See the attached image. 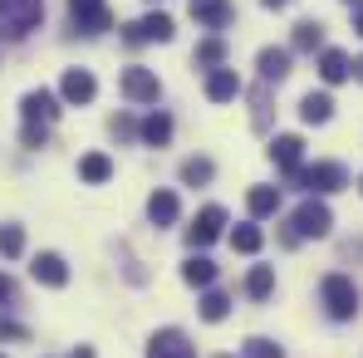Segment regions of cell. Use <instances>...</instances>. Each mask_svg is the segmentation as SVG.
Instances as JSON below:
<instances>
[{
	"label": "cell",
	"mask_w": 363,
	"mask_h": 358,
	"mask_svg": "<svg viewBox=\"0 0 363 358\" xmlns=\"http://www.w3.org/2000/svg\"><path fill=\"white\" fill-rule=\"evenodd\" d=\"M191 15H196L201 25L221 30V25H231V15H236V10H231V0H196V5H191Z\"/></svg>",
	"instance_id": "ac0fdd59"
},
{
	"label": "cell",
	"mask_w": 363,
	"mask_h": 358,
	"mask_svg": "<svg viewBox=\"0 0 363 358\" xmlns=\"http://www.w3.org/2000/svg\"><path fill=\"white\" fill-rule=\"evenodd\" d=\"M20 113H25V123H40V128H50V123L60 118V99H55L50 89H30V94L20 99Z\"/></svg>",
	"instance_id": "52a82bcc"
},
{
	"label": "cell",
	"mask_w": 363,
	"mask_h": 358,
	"mask_svg": "<svg viewBox=\"0 0 363 358\" xmlns=\"http://www.w3.org/2000/svg\"><path fill=\"white\" fill-rule=\"evenodd\" d=\"M94 94H99V84H94L89 69H69V74L60 79V99L64 104H89Z\"/></svg>",
	"instance_id": "8fae6325"
},
{
	"label": "cell",
	"mask_w": 363,
	"mask_h": 358,
	"mask_svg": "<svg viewBox=\"0 0 363 358\" xmlns=\"http://www.w3.org/2000/svg\"><path fill=\"white\" fill-rule=\"evenodd\" d=\"M236 94H241L236 69H211V74H206V99H211V104H231Z\"/></svg>",
	"instance_id": "5bb4252c"
},
{
	"label": "cell",
	"mask_w": 363,
	"mask_h": 358,
	"mask_svg": "<svg viewBox=\"0 0 363 358\" xmlns=\"http://www.w3.org/2000/svg\"><path fill=\"white\" fill-rule=\"evenodd\" d=\"M354 30H359V35H363V5H359V15H354Z\"/></svg>",
	"instance_id": "8d00e7d4"
},
{
	"label": "cell",
	"mask_w": 363,
	"mask_h": 358,
	"mask_svg": "<svg viewBox=\"0 0 363 358\" xmlns=\"http://www.w3.org/2000/svg\"><path fill=\"white\" fill-rule=\"evenodd\" d=\"M147 358H196V349L186 344V334H182V329H162V334H152Z\"/></svg>",
	"instance_id": "30bf717a"
},
{
	"label": "cell",
	"mask_w": 363,
	"mask_h": 358,
	"mask_svg": "<svg viewBox=\"0 0 363 358\" xmlns=\"http://www.w3.org/2000/svg\"><path fill=\"white\" fill-rule=\"evenodd\" d=\"M349 74H354V64H349L344 50H319V79L324 84H344Z\"/></svg>",
	"instance_id": "2e32d148"
},
{
	"label": "cell",
	"mask_w": 363,
	"mask_h": 358,
	"mask_svg": "<svg viewBox=\"0 0 363 358\" xmlns=\"http://www.w3.org/2000/svg\"><path fill=\"white\" fill-rule=\"evenodd\" d=\"M245 206H250V216H275L280 211V186H250Z\"/></svg>",
	"instance_id": "44dd1931"
},
{
	"label": "cell",
	"mask_w": 363,
	"mask_h": 358,
	"mask_svg": "<svg viewBox=\"0 0 363 358\" xmlns=\"http://www.w3.org/2000/svg\"><path fill=\"white\" fill-rule=\"evenodd\" d=\"M349 5H359V0H349Z\"/></svg>",
	"instance_id": "ab89813d"
},
{
	"label": "cell",
	"mask_w": 363,
	"mask_h": 358,
	"mask_svg": "<svg viewBox=\"0 0 363 358\" xmlns=\"http://www.w3.org/2000/svg\"><path fill=\"white\" fill-rule=\"evenodd\" d=\"M147 216H152V226H172L182 216L177 191H152V196H147Z\"/></svg>",
	"instance_id": "9a60e30c"
},
{
	"label": "cell",
	"mask_w": 363,
	"mask_h": 358,
	"mask_svg": "<svg viewBox=\"0 0 363 358\" xmlns=\"http://www.w3.org/2000/svg\"><path fill=\"white\" fill-rule=\"evenodd\" d=\"M260 240H265L260 226H236V231H231V245H236L241 255H255V250H260Z\"/></svg>",
	"instance_id": "f1b7e54d"
},
{
	"label": "cell",
	"mask_w": 363,
	"mask_h": 358,
	"mask_svg": "<svg viewBox=\"0 0 363 358\" xmlns=\"http://www.w3.org/2000/svg\"><path fill=\"white\" fill-rule=\"evenodd\" d=\"M5 304H15V280L0 270V309H5Z\"/></svg>",
	"instance_id": "d6a6232c"
},
{
	"label": "cell",
	"mask_w": 363,
	"mask_h": 358,
	"mask_svg": "<svg viewBox=\"0 0 363 358\" xmlns=\"http://www.w3.org/2000/svg\"><path fill=\"white\" fill-rule=\"evenodd\" d=\"M295 186H304L309 196H329V191L349 186V172L339 162H314V167H300L295 172Z\"/></svg>",
	"instance_id": "277c9868"
},
{
	"label": "cell",
	"mask_w": 363,
	"mask_h": 358,
	"mask_svg": "<svg viewBox=\"0 0 363 358\" xmlns=\"http://www.w3.org/2000/svg\"><path fill=\"white\" fill-rule=\"evenodd\" d=\"M329 231H334V211H329L324 201H314V196H309V201H304L300 211L290 216V231H285V245H295V240H324Z\"/></svg>",
	"instance_id": "6da1fadb"
},
{
	"label": "cell",
	"mask_w": 363,
	"mask_h": 358,
	"mask_svg": "<svg viewBox=\"0 0 363 358\" xmlns=\"http://www.w3.org/2000/svg\"><path fill=\"white\" fill-rule=\"evenodd\" d=\"M0 255H25V231L20 226H0Z\"/></svg>",
	"instance_id": "f546056e"
},
{
	"label": "cell",
	"mask_w": 363,
	"mask_h": 358,
	"mask_svg": "<svg viewBox=\"0 0 363 358\" xmlns=\"http://www.w3.org/2000/svg\"><path fill=\"white\" fill-rule=\"evenodd\" d=\"M221 358H231V354H221Z\"/></svg>",
	"instance_id": "60d3db41"
},
{
	"label": "cell",
	"mask_w": 363,
	"mask_h": 358,
	"mask_svg": "<svg viewBox=\"0 0 363 358\" xmlns=\"http://www.w3.org/2000/svg\"><path fill=\"white\" fill-rule=\"evenodd\" d=\"M359 186H363V181H359Z\"/></svg>",
	"instance_id": "ee69618b"
},
{
	"label": "cell",
	"mask_w": 363,
	"mask_h": 358,
	"mask_svg": "<svg viewBox=\"0 0 363 358\" xmlns=\"http://www.w3.org/2000/svg\"><path fill=\"white\" fill-rule=\"evenodd\" d=\"M123 94H128L133 104H157L162 84H157L152 69H128V74H123Z\"/></svg>",
	"instance_id": "9c48e42d"
},
{
	"label": "cell",
	"mask_w": 363,
	"mask_h": 358,
	"mask_svg": "<svg viewBox=\"0 0 363 358\" xmlns=\"http://www.w3.org/2000/svg\"><path fill=\"white\" fill-rule=\"evenodd\" d=\"M300 118L304 123H329L334 118V99H329V94H304L300 99Z\"/></svg>",
	"instance_id": "7402d4cb"
},
{
	"label": "cell",
	"mask_w": 363,
	"mask_h": 358,
	"mask_svg": "<svg viewBox=\"0 0 363 358\" xmlns=\"http://www.w3.org/2000/svg\"><path fill=\"white\" fill-rule=\"evenodd\" d=\"M69 25L79 35H104V30H113V10L104 0H69Z\"/></svg>",
	"instance_id": "5b68a950"
},
{
	"label": "cell",
	"mask_w": 363,
	"mask_h": 358,
	"mask_svg": "<svg viewBox=\"0 0 363 358\" xmlns=\"http://www.w3.org/2000/svg\"><path fill=\"white\" fill-rule=\"evenodd\" d=\"M221 226H226V211H221V206H201V211H196V221L186 226L191 250H196V245H211V240L221 236Z\"/></svg>",
	"instance_id": "ba28073f"
},
{
	"label": "cell",
	"mask_w": 363,
	"mask_h": 358,
	"mask_svg": "<svg viewBox=\"0 0 363 358\" xmlns=\"http://www.w3.org/2000/svg\"><path fill=\"white\" fill-rule=\"evenodd\" d=\"M0 339H25V324H15V319H0Z\"/></svg>",
	"instance_id": "836d02e7"
},
{
	"label": "cell",
	"mask_w": 363,
	"mask_h": 358,
	"mask_svg": "<svg viewBox=\"0 0 363 358\" xmlns=\"http://www.w3.org/2000/svg\"><path fill=\"white\" fill-rule=\"evenodd\" d=\"M319 45H324V25H319V20H300V25H295V50L314 55Z\"/></svg>",
	"instance_id": "d4e9b609"
},
{
	"label": "cell",
	"mask_w": 363,
	"mask_h": 358,
	"mask_svg": "<svg viewBox=\"0 0 363 358\" xmlns=\"http://www.w3.org/2000/svg\"><path fill=\"white\" fill-rule=\"evenodd\" d=\"M79 177L89 181V186H99V181L113 177V162H108L104 152H89V157H79Z\"/></svg>",
	"instance_id": "603a6c76"
},
{
	"label": "cell",
	"mask_w": 363,
	"mask_h": 358,
	"mask_svg": "<svg viewBox=\"0 0 363 358\" xmlns=\"http://www.w3.org/2000/svg\"><path fill=\"white\" fill-rule=\"evenodd\" d=\"M138 128H143V123H133V118H113V133H118V138H133Z\"/></svg>",
	"instance_id": "e575fe53"
},
{
	"label": "cell",
	"mask_w": 363,
	"mask_h": 358,
	"mask_svg": "<svg viewBox=\"0 0 363 358\" xmlns=\"http://www.w3.org/2000/svg\"><path fill=\"white\" fill-rule=\"evenodd\" d=\"M245 358H285L275 339H245Z\"/></svg>",
	"instance_id": "4dcf8cb0"
},
{
	"label": "cell",
	"mask_w": 363,
	"mask_h": 358,
	"mask_svg": "<svg viewBox=\"0 0 363 358\" xmlns=\"http://www.w3.org/2000/svg\"><path fill=\"white\" fill-rule=\"evenodd\" d=\"M123 40H128V45H167V40H172V15L152 10V15H143V20H133V25L123 30Z\"/></svg>",
	"instance_id": "8992f818"
},
{
	"label": "cell",
	"mask_w": 363,
	"mask_h": 358,
	"mask_svg": "<svg viewBox=\"0 0 363 358\" xmlns=\"http://www.w3.org/2000/svg\"><path fill=\"white\" fill-rule=\"evenodd\" d=\"M182 280L196 285V290H211V285H216V265H211L206 255H191V260L182 265Z\"/></svg>",
	"instance_id": "d6986e66"
},
{
	"label": "cell",
	"mask_w": 363,
	"mask_h": 358,
	"mask_svg": "<svg viewBox=\"0 0 363 358\" xmlns=\"http://www.w3.org/2000/svg\"><path fill=\"white\" fill-rule=\"evenodd\" d=\"M0 358H5V354H0Z\"/></svg>",
	"instance_id": "7bdbcfd3"
},
{
	"label": "cell",
	"mask_w": 363,
	"mask_h": 358,
	"mask_svg": "<svg viewBox=\"0 0 363 358\" xmlns=\"http://www.w3.org/2000/svg\"><path fill=\"white\" fill-rule=\"evenodd\" d=\"M255 69H260V79H265V84H280V79L290 74V50H260Z\"/></svg>",
	"instance_id": "e0dca14e"
},
{
	"label": "cell",
	"mask_w": 363,
	"mask_h": 358,
	"mask_svg": "<svg viewBox=\"0 0 363 358\" xmlns=\"http://www.w3.org/2000/svg\"><path fill=\"white\" fill-rule=\"evenodd\" d=\"M45 138H50V128H40V123H25V147H45Z\"/></svg>",
	"instance_id": "1f68e13d"
},
{
	"label": "cell",
	"mask_w": 363,
	"mask_h": 358,
	"mask_svg": "<svg viewBox=\"0 0 363 358\" xmlns=\"http://www.w3.org/2000/svg\"><path fill=\"white\" fill-rule=\"evenodd\" d=\"M196 64H201L206 74H211V69H226V45H221L216 35H211V40H201V45H196Z\"/></svg>",
	"instance_id": "484cf974"
},
{
	"label": "cell",
	"mask_w": 363,
	"mask_h": 358,
	"mask_svg": "<svg viewBox=\"0 0 363 358\" xmlns=\"http://www.w3.org/2000/svg\"><path fill=\"white\" fill-rule=\"evenodd\" d=\"M191 5H196V0H191Z\"/></svg>",
	"instance_id": "b9f144b4"
},
{
	"label": "cell",
	"mask_w": 363,
	"mask_h": 358,
	"mask_svg": "<svg viewBox=\"0 0 363 358\" xmlns=\"http://www.w3.org/2000/svg\"><path fill=\"white\" fill-rule=\"evenodd\" d=\"M265 5H270V10H280V5H290V0H265Z\"/></svg>",
	"instance_id": "f35d334b"
},
{
	"label": "cell",
	"mask_w": 363,
	"mask_h": 358,
	"mask_svg": "<svg viewBox=\"0 0 363 358\" xmlns=\"http://www.w3.org/2000/svg\"><path fill=\"white\" fill-rule=\"evenodd\" d=\"M211 172H216V167H211V157H186V162H182V181H186V186L211 181Z\"/></svg>",
	"instance_id": "83f0119b"
},
{
	"label": "cell",
	"mask_w": 363,
	"mask_h": 358,
	"mask_svg": "<svg viewBox=\"0 0 363 358\" xmlns=\"http://www.w3.org/2000/svg\"><path fill=\"white\" fill-rule=\"evenodd\" d=\"M35 280L40 285H50V290H60V285H69V265H64V255H55V250H45V255H35Z\"/></svg>",
	"instance_id": "4fadbf2b"
},
{
	"label": "cell",
	"mask_w": 363,
	"mask_h": 358,
	"mask_svg": "<svg viewBox=\"0 0 363 358\" xmlns=\"http://www.w3.org/2000/svg\"><path fill=\"white\" fill-rule=\"evenodd\" d=\"M69 358H94V349H74V354H69Z\"/></svg>",
	"instance_id": "d590c367"
},
{
	"label": "cell",
	"mask_w": 363,
	"mask_h": 358,
	"mask_svg": "<svg viewBox=\"0 0 363 358\" xmlns=\"http://www.w3.org/2000/svg\"><path fill=\"white\" fill-rule=\"evenodd\" d=\"M270 157H275V167H285L290 177L300 172V157H304V138H295V133H280L275 142H270Z\"/></svg>",
	"instance_id": "7c38bea8"
},
{
	"label": "cell",
	"mask_w": 363,
	"mask_h": 358,
	"mask_svg": "<svg viewBox=\"0 0 363 358\" xmlns=\"http://www.w3.org/2000/svg\"><path fill=\"white\" fill-rule=\"evenodd\" d=\"M354 74H359V84H363V60H354Z\"/></svg>",
	"instance_id": "74e56055"
},
{
	"label": "cell",
	"mask_w": 363,
	"mask_h": 358,
	"mask_svg": "<svg viewBox=\"0 0 363 358\" xmlns=\"http://www.w3.org/2000/svg\"><path fill=\"white\" fill-rule=\"evenodd\" d=\"M270 290H275V270H270V265H255V270L245 275V295L250 299H270Z\"/></svg>",
	"instance_id": "cb8c5ba5"
},
{
	"label": "cell",
	"mask_w": 363,
	"mask_h": 358,
	"mask_svg": "<svg viewBox=\"0 0 363 358\" xmlns=\"http://www.w3.org/2000/svg\"><path fill=\"white\" fill-rule=\"evenodd\" d=\"M138 138H143L147 147H162V142L172 138V118H167V113H147L143 128H138Z\"/></svg>",
	"instance_id": "ffe728a7"
},
{
	"label": "cell",
	"mask_w": 363,
	"mask_h": 358,
	"mask_svg": "<svg viewBox=\"0 0 363 358\" xmlns=\"http://www.w3.org/2000/svg\"><path fill=\"white\" fill-rule=\"evenodd\" d=\"M45 20V0H0V40H25Z\"/></svg>",
	"instance_id": "7a4b0ae2"
},
{
	"label": "cell",
	"mask_w": 363,
	"mask_h": 358,
	"mask_svg": "<svg viewBox=\"0 0 363 358\" xmlns=\"http://www.w3.org/2000/svg\"><path fill=\"white\" fill-rule=\"evenodd\" d=\"M226 314H231V299L221 295V290H206V295H201V319H206V324H221Z\"/></svg>",
	"instance_id": "4316f807"
},
{
	"label": "cell",
	"mask_w": 363,
	"mask_h": 358,
	"mask_svg": "<svg viewBox=\"0 0 363 358\" xmlns=\"http://www.w3.org/2000/svg\"><path fill=\"white\" fill-rule=\"evenodd\" d=\"M319 299H324L329 319H339V324L359 314V285H354L349 275H324V280H319Z\"/></svg>",
	"instance_id": "3957f363"
}]
</instances>
